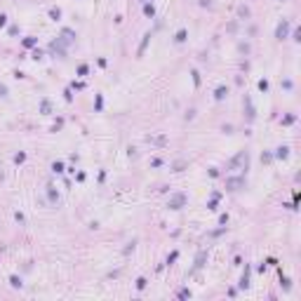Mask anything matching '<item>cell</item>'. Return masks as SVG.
I'll return each mask as SVG.
<instances>
[{"label": "cell", "mask_w": 301, "mask_h": 301, "mask_svg": "<svg viewBox=\"0 0 301 301\" xmlns=\"http://www.w3.org/2000/svg\"><path fill=\"white\" fill-rule=\"evenodd\" d=\"M184 38H186V31H179V33H177V42H181Z\"/></svg>", "instance_id": "5b68a950"}, {"label": "cell", "mask_w": 301, "mask_h": 301, "mask_svg": "<svg viewBox=\"0 0 301 301\" xmlns=\"http://www.w3.org/2000/svg\"><path fill=\"white\" fill-rule=\"evenodd\" d=\"M223 97H226V90L219 87V90H216V99H223Z\"/></svg>", "instance_id": "277c9868"}, {"label": "cell", "mask_w": 301, "mask_h": 301, "mask_svg": "<svg viewBox=\"0 0 301 301\" xmlns=\"http://www.w3.org/2000/svg\"><path fill=\"white\" fill-rule=\"evenodd\" d=\"M52 170H54V172H61L64 167H61V163H54V165H52Z\"/></svg>", "instance_id": "8992f818"}, {"label": "cell", "mask_w": 301, "mask_h": 301, "mask_svg": "<svg viewBox=\"0 0 301 301\" xmlns=\"http://www.w3.org/2000/svg\"><path fill=\"white\" fill-rule=\"evenodd\" d=\"M285 33H287V21H282L278 26V38H285Z\"/></svg>", "instance_id": "7a4b0ae2"}, {"label": "cell", "mask_w": 301, "mask_h": 301, "mask_svg": "<svg viewBox=\"0 0 301 301\" xmlns=\"http://www.w3.org/2000/svg\"><path fill=\"white\" fill-rule=\"evenodd\" d=\"M184 202H186V195H184V193H179V195H174V198L170 200V207H172V209H179Z\"/></svg>", "instance_id": "6da1fadb"}, {"label": "cell", "mask_w": 301, "mask_h": 301, "mask_svg": "<svg viewBox=\"0 0 301 301\" xmlns=\"http://www.w3.org/2000/svg\"><path fill=\"white\" fill-rule=\"evenodd\" d=\"M205 256H207L205 252H200V254H198V259H195V268H200V266H202V261H205Z\"/></svg>", "instance_id": "3957f363"}, {"label": "cell", "mask_w": 301, "mask_h": 301, "mask_svg": "<svg viewBox=\"0 0 301 301\" xmlns=\"http://www.w3.org/2000/svg\"><path fill=\"white\" fill-rule=\"evenodd\" d=\"M7 94V90H5V85H0V97H5Z\"/></svg>", "instance_id": "52a82bcc"}]
</instances>
